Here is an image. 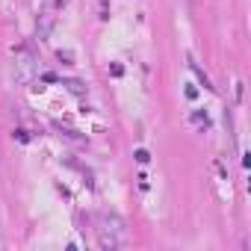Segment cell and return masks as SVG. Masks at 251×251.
Wrapping results in <instances>:
<instances>
[{
    "label": "cell",
    "instance_id": "cell-1",
    "mask_svg": "<svg viewBox=\"0 0 251 251\" xmlns=\"http://www.w3.org/2000/svg\"><path fill=\"white\" fill-rule=\"evenodd\" d=\"M127 236V227H124V219L115 213H103L100 216V227H98V242L100 248H118Z\"/></svg>",
    "mask_w": 251,
    "mask_h": 251
},
{
    "label": "cell",
    "instance_id": "cell-2",
    "mask_svg": "<svg viewBox=\"0 0 251 251\" xmlns=\"http://www.w3.org/2000/svg\"><path fill=\"white\" fill-rule=\"evenodd\" d=\"M15 71H18V80H21V83H27V80L33 77L36 59H33V53H30L27 48H15Z\"/></svg>",
    "mask_w": 251,
    "mask_h": 251
},
{
    "label": "cell",
    "instance_id": "cell-3",
    "mask_svg": "<svg viewBox=\"0 0 251 251\" xmlns=\"http://www.w3.org/2000/svg\"><path fill=\"white\" fill-rule=\"evenodd\" d=\"M186 62H189V71H192V74H195V77H198V80H201V83H204V89H213V83H210V77H207V74H204V71H201V65H198V62H195V59H192V56H189V59H186Z\"/></svg>",
    "mask_w": 251,
    "mask_h": 251
},
{
    "label": "cell",
    "instance_id": "cell-4",
    "mask_svg": "<svg viewBox=\"0 0 251 251\" xmlns=\"http://www.w3.org/2000/svg\"><path fill=\"white\" fill-rule=\"evenodd\" d=\"M192 124L195 127H201V130H210V118H207V112H192Z\"/></svg>",
    "mask_w": 251,
    "mask_h": 251
},
{
    "label": "cell",
    "instance_id": "cell-5",
    "mask_svg": "<svg viewBox=\"0 0 251 251\" xmlns=\"http://www.w3.org/2000/svg\"><path fill=\"white\" fill-rule=\"evenodd\" d=\"M133 157H136V163H142V166H145V163L151 160V154H148L145 148H136V151H133Z\"/></svg>",
    "mask_w": 251,
    "mask_h": 251
}]
</instances>
